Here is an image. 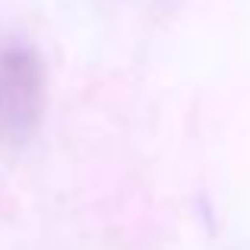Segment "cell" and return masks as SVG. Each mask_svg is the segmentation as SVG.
I'll return each mask as SVG.
<instances>
[{
  "instance_id": "cell-1",
  "label": "cell",
  "mask_w": 250,
  "mask_h": 250,
  "mask_svg": "<svg viewBox=\"0 0 250 250\" xmlns=\"http://www.w3.org/2000/svg\"><path fill=\"white\" fill-rule=\"evenodd\" d=\"M44 111V67L29 42L0 44V136L22 143Z\"/></svg>"
}]
</instances>
